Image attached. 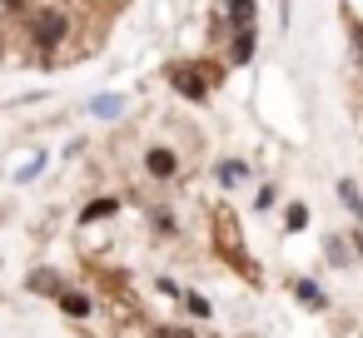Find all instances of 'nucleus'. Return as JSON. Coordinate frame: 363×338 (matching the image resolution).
I'll return each mask as SVG.
<instances>
[{
	"label": "nucleus",
	"mask_w": 363,
	"mask_h": 338,
	"mask_svg": "<svg viewBox=\"0 0 363 338\" xmlns=\"http://www.w3.org/2000/svg\"><path fill=\"white\" fill-rule=\"evenodd\" d=\"M30 6H35V0H0V21H21Z\"/></svg>",
	"instance_id": "nucleus-14"
},
{
	"label": "nucleus",
	"mask_w": 363,
	"mask_h": 338,
	"mask_svg": "<svg viewBox=\"0 0 363 338\" xmlns=\"http://www.w3.org/2000/svg\"><path fill=\"white\" fill-rule=\"evenodd\" d=\"M303 224H308V204H303V199H294V204L284 209V229H289V234H298Z\"/></svg>",
	"instance_id": "nucleus-13"
},
{
	"label": "nucleus",
	"mask_w": 363,
	"mask_h": 338,
	"mask_svg": "<svg viewBox=\"0 0 363 338\" xmlns=\"http://www.w3.org/2000/svg\"><path fill=\"white\" fill-rule=\"evenodd\" d=\"M184 308L194 313V318H209L214 308H209V298H199V293H184Z\"/></svg>",
	"instance_id": "nucleus-15"
},
{
	"label": "nucleus",
	"mask_w": 363,
	"mask_h": 338,
	"mask_svg": "<svg viewBox=\"0 0 363 338\" xmlns=\"http://www.w3.org/2000/svg\"><path fill=\"white\" fill-rule=\"evenodd\" d=\"M353 65L363 75V21H353Z\"/></svg>",
	"instance_id": "nucleus-17"
},
{
	"label": "nucleus",
	"mask_w": 363,
	"mask_h": 338,
	"mask_svg": "<svg viewBox=\"0 0 363 338\" xmlns=\"http://www.w3.org/2000/svg\"><path fill=\"white\" fill-rule=\"evenodd\" d=\"M155 224H160V229H164V234H174V229H179V224H174V214H169V209H160V214H155Z\"/></svg>",
	"instance_id": "nucleus-19"
},
{
	"label": "nucleus",
	"mask_w": 363,
	"mask_h": 338,
	"mask_svg": "<svg viewBox=\"0 0 363 338\" xmlns=\"http://www.w3.org/2000/svg\"><path fill=\"white\" fill-rule=\"evenodd\" d=\"M55 298H60V308H65L70 318H90V308H95V303H90L85 293H75V288H60Z\"/></svg>",
	"instance_id": "nucleus-10"
},
{
	"label": "nucleus",
	"mask_w": 363,
	"mask_h": 338,
	"mask_svg": "<svg viewBox=\"0 0 363 338\" xmlns=\"http://www.w3.org/2000/svg\"><path fill=\"white\" fill-rule=\"evenodd\" d=\"M254 209H274V184H259V194H254Z\"/></svg>",
	"instance_id": "nucleus-18"
},
{
	"label": "nucleus",
	"mask_w": 363,
	"mask_h": 338,
	"mask_svg": "<svg viewBox=\"0 0 363 338\" xmlns=\"http://www.w3.org/2000/svg\"><path fill=\"white\" fill-rule=\"evenodd\" d=\"M110 214H120V199H115V194H100L95 204L80 209V224H95V219H110Z\"/></svg>",
	"instance_id": "nucleus-7"
},
{
	"label": "nucleus",
	"mask_w": 363,
	"mask_h": 338,
	"mask_svg": "<svg viewBox=\"0 0 363 338\" xmlns=\"http://www.w3.org/2000/svg\"><path fill=\"white\" fill-rule=\"evenodd\" d=\"M0 55H6V30H0Z\"/></svg>",
	"instance_id": "nucleus-20"
},
{
	"label": "nucleus",
	"mask_w": 363,
	"mask_h": 338,
	"mask_svg": "<svg viewBox=\"0 0 363 338\" xmlns=\"http://www.w3.org/2000/svg\"><path fill=\"white\" fill-rule=\"evenodd\" d=\"M179 169H184L179 150H169V145H150L145 150V174L150 179H179Z\"/></svg>",
	"instance_id": "nucleus-3"
},
{
	"label": "nucleus",
	"mask_w": 363,
	"mask_h": 338,
	"mask_svg": "<svg viewBox=\"0 0 363 338\" xmlns=\"http://www.w3.org/2000/svg\"><path fill=\"white\" fill-rule=\"evenodd\" d=\"M30 288H35V293H60L65 283H60L55 269H35V274H30Z\"/></svg>",
	"instance_id": "nucleus-11"
},
{
	"label": "nucleus",
	"mask_w": 363,
	"mask_h": 338,
	"mask_svg": "<svg viewBox=\"0 0 363 338\" xmlns=\"http://www.w3.org/2000/svg\"><path fill=\"white\" fill-rule=\"evenodd\" d=\"M224 26L229 30H254L259 26V0H224Z\"/></svg>",
	"instance_id": "nucleus-5"
},
{
	"label": "nucleus",
	"mask_w": 363,
	"mask_h": 338,
	"mask_svg": "<svg viewBox=\"0 0 363 338\" xmlns=\"http://www.w3.org/2000/svg\"><path fill=\"white\" fill-rule=\"evenodd\" d=\"M155 338H194V328H179V323H155Z\"/></svg>",
	"instance_id": "nucleus-16"
},
{
	"label": "nucleus",
	"mask_w": 363,
	"mask_h": 338,
	"mask_svg": "<svg viewBox=\"0 0 363 338\" xmlns=\"http://www.w3.org/2000/svg\"><path fill=\"white\" fill-rule=\"evenodd\" d=\"M294 298L308 303V308H328V298H323V288H318L313 278H294Z\"/></svg>",
	"instance_id": "nucleus-9"
},
{
	"label": "nucleus",
	"mask_w": 363,
	"mask_h": 338,
	"mask_svg": "<svg viewBox=\"0 0 363 338\" xmlns=\"http://www.w3.org/2000/svg\"><path fill=\"white\" fill-rule=\"evenodd\" d=\"M214 174H219V184H239V179H249V164L244 159H224Z\"/></svg>",
	"instance_id": "nucleus-12"
},
{
	"label": "nucleus",
	"mask_w": 363,
	"mask_h": 338,
	"mask_svg": "<svg viewBox=\"0 0 363 338\" xmlns=\"http://www.w3.org/2000/svg\"><path fill=\"white\" fill-rule=\"evenodd\" d=\"M338 199H343V209L358 219V229H363V189L353 184V179H338Z\"/></svg>",
	"instance_id": "nucleus-8"
},
{
	"label": "nucleus",
	"mask_w": 363,
	"mask_h": 338,
	"mask_svg": "<svg viewBox=\"0 0 363 338\" xmlns=\"http://www.w3.org/2000/svg\"><path fill=\"white\" fill-rule=\"evenodd\" d=\"M21 30H26V45L50 60V55H60V50L70 45L75 21H70V11L60 6V0H35V6L21 16Z\"/></svg>",
	"instance_id": "nucleus-1"
},
{
	"label": "nucleus",
	"mask_w": 363,
	"mask_h": 338,
	"mask_svg": "<svg viewBox=\"0 0 363 338\" xmlns=\"http://www.w3.org/2000/svg\"><path fill=\"white\" fill-rule=\"evenodd\" d=\"M323 259L338 264V269H348V264H353V239H348V234H328V239H323Z\"/></svg>",
	"instance_id": "nucleus-6"
},
{
	"label": "nucleus",
	"mask_w": 363,
	"mask_h": 338,
	"mask_svg": "<svg viewBox=\"0 0 363 338\" xmlns=\"http://www.w3.org/2000/svg\"><path fill=\"white\" fill-rule=\"evenodd\" d=\"M254 50H259V26H254V30H229V40H224V65H249Z\"/></svg>",
	"instance_id": "nucleus-4"
},
{
	"label": "nucleus",
	"mask_w": 363,
	"mask_h": 338,
	"mask_svg": "<svg viewBox=\"0 0 363 338\" xmlns=\"http://www.w3.org/2000/svg\"><path fill=\"white\" fill-rule=\"evenodd\" d=\"M164 80H169V90H174L179 100L204 105V100L224 85V65H219V60H174V65L164 70Z\"/></svg>",
	"instance_id": "nucleus-2"
}]
</instances>
